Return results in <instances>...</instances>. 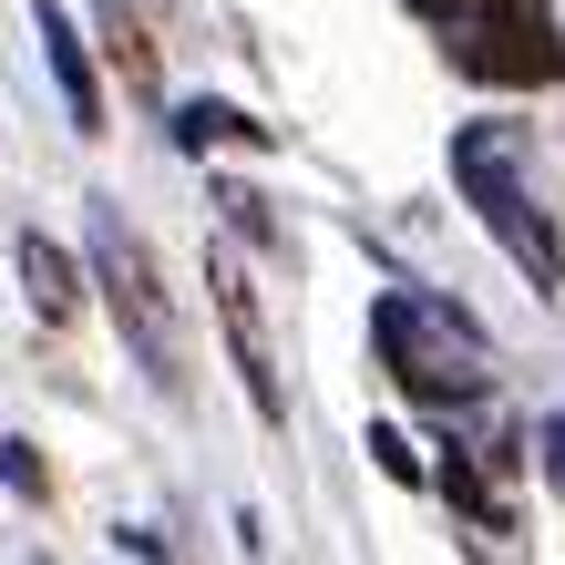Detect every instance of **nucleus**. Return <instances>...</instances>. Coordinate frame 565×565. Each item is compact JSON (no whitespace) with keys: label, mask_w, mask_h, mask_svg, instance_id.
I'll return each instance as SVG.
<instances>
[{"label":"nucleus","mask_w":565,"mask_h":565,"mask_svg":"<svg viewBox=\"0 0 565 565\" xmlns=\"http://www.w3.org/2000/svg\"><path fill=\"white\" fill-rule=\"evenodd\" d=\"M371 340L391 360V381H402L412 402H431V412H462V402H483V391H493V350H483V329L462 319L452 298L391 288L381 309H371Z\"/></svg>","instance_id":"1"},{"label":"nucleus","mask_w":565,"mask_h":565,"mask_svg":"<svg viewBox=\"0 0 565 565\" xmlns=\"http://www.w3.org/2000/svg\"><path fill=\"white\" fill-rule=\"evenodd\" d=\"M93 288H104V309H114V329L135 340V360H145V381L175 402L185 391V329H175V298H164V278H154V257H145V237L124 226L114 206L93 216Z\"/></svg>","instance_id":"2"},{"label":"nucleus","mask_w":565,"mask_h":565,"mask_svg":"<svg viewBox=\"0 0 565 565\" xmlns=\"http://www.w3.org/2000/svg\"><path fill=\"white\" fill-rule=\"evenodd\" d=\"M452 185L473 195V216L493 226V237H504V257L535 288H555L565 278V247H555V226L524 206V175H514V124H462L452 135Z\"/></svg>","instance_id":"3"},{"label":"nucleus","mask_w":565,"mask_h":565,"mask_svg":"<svg viewBox=\"0 0 565 565\" xmlns=\"http://www.w3.org/2000/svg\"><path fill=\"white\" fill-rule=\"evenodd\" d=\"M452 62L473 83H504V93H524V83H565V31H555V11L545 0H483V11H462L452 31Z\"/></svg>","instance_id":"4"},{"label":"nucleus","mask_w":565,"mask_h":565,"mask_svg":"<svg viewBox=\"0 0 565 565\" xmlns=\"http://www.w3.org/2000/svg\"><path fill=\"white\" fill-rule=\"evenodd\" d=\"M206 309H216L226 360H237V381H247V412L288 422V391H278V360H268V319H257V288H247L237 257H206Z\"/></svg>","instance_id":"5"},{"label":"nucleus","mask_w":565,"mask_h":565,"mask_svg":"<svg viewBox=\"0 0 565 565\" xmlns=\"http://www.w3.org/2000/svg\"><path fill=\"white\" fill-rule=\"evenodd\" d=\"M31 31H42V62H52V83H62V114H73V135H104V83H93V62H83V31L62 0H31Z\"/></svg>","instance_id":"6"},{"label":"nucleus","mask_w":565,"mask_h":565,"mask_svg":"<svg viewBox=\"0 0 565 565\" xmlns=\"http://www.w3.org/2000/svg\"><path fill=\"white\" fill-rule=\"evenodd\" d=\"M175 145L185 154H216V145H247V154H268L278 135L257 114H237V104H175Z\"/></svg>","instance_id":"7"},{"label":"nucleus","mask_w":565,"mask_h":565,"mask_svg":"<svg viewBox=\"0 0 565 565\" xmlns=\"http://www.w3.org/2000/svg\"><path fill=\"white\" fill-rule=\"evenodd\" d=\"M21 288H31V309H42V319H73L83 309V268L52 237H21Z\"/></svg>","instance_id":"8"},{"label":"nucleus","mask_w":565,"mask_h":565,"mask_svg":"<svg viewBox=\"0 0 565 565\" xmlns=\"http://www.w3.org/2000/svg\"><path fill=\"white\" fill-rule=\"evenodd\" d=\"M104 42H114V62H124V83L154 93V52H145V31H135V11H124V0H104Z\"/></svg>","instance_id":"9"},{"label":"nucleus","mask_w":565,"mask_h":565,"mask_svg":"<svg viewBox=\"0 0 565 565\" xmlns=\"http://www.w3.org/2000/svg\"><path fill=\"white\" fill-rule=\"evenodd\" d=\"M216 206H226V226H237V237L278 247V226H268V195H257V185H216Z\"/></svg>","instance_id":"10"},{"label":"nucleus","mask_w":565,"mask_h":565,"mask_svg":"<svg viewBox=\"0 0 565 565\" xmlns=\"http://www.w3.org/2000/svg\"><path fill=\"white\" fill-rule=\"evenodd\" d=\"M431 483H443V493H452L462 514H483V524H504V504H493V493H483V473H473V462H443V473H431Z\"/></svg>","instance_id":"11"},{"label":"nucleus","mask_w":565,"mask_h":565,"mask_svg":"<svg viewBox=\"0 0 565 565\" xmlns=\"http://www.w3.org/2000/svg\"><path fill=\"white\" fill-rule=\"evenodd\" d=\"M371 462H381L391 483H431V473H422V452H412V443H402L391 422H371Z\"/></svg>","instance_id":"12"},{"label":"nucleus","mask_w":565,"mask_h":565,"mask_svg":"<svg viewBox=\"0 0 565 565\" xmlns=\"http://www.w3.org/2000/svg\"><path fill=\"white\" fill-rule=\"evenodd\" d=\"M0 483L31 504V493H42V452H31V443H0Z\"/></svg>","instance_id":"13"},{"label":"nucleus","mask_w":565,"mask_h":565,"mask_svg":"<svg viewBox=\"0 0 565 565\" xmlns=\"http://www.w3.org/2000/svg\"><path fill=\"white\" fill-rule=\"evenodd\" d=\"M412 11H422L431 31H452V21H462V11H452V0H412Z\"/></svg>","instance_id":"14"}]
</instances>
